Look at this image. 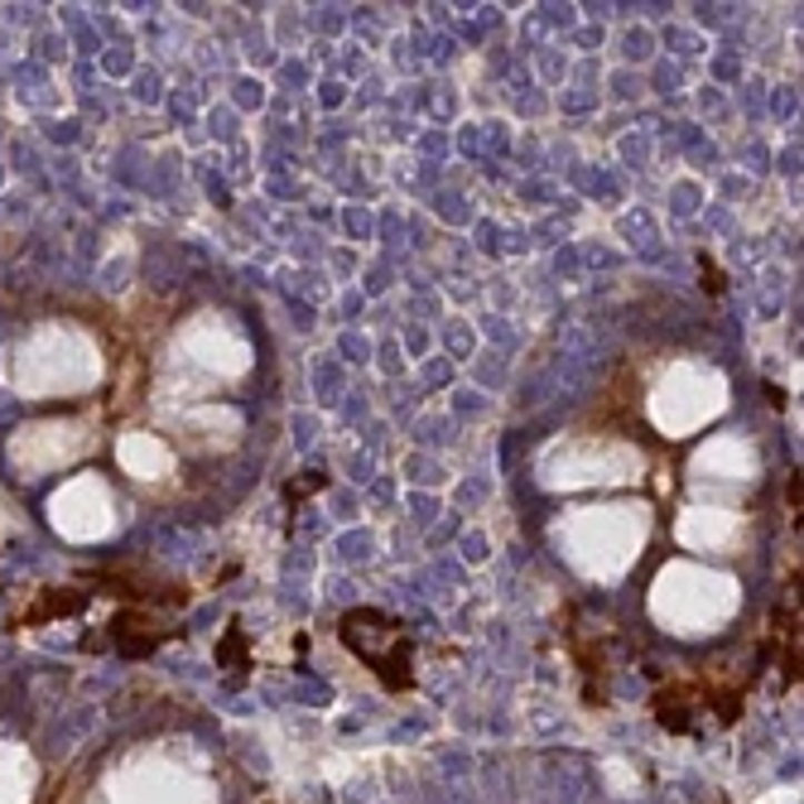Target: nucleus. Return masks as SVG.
Returning a JSON list of instances; mask_svg holds the SVG:
<instances>
[{
	"label": "nucleus",
	"mask_w": 804,
	"mask_h": 804,
	"mask_svg": "<svg viewBox=\"0 0 804 804\" xmlns=\"http://www.w3.org/2000/svg\"><path fill=\"white\" fill-rule=\"evenodd\" d=\"M338 636L347 651H357L367 669H376V679L386 684V689H409L415 684V641L405 636V626L396 617H386V612H371V607H353L343 612L338 622Z\"/></svg>",
	"instance_id": "nucleus-1"
},
{
	"label": "nucleus",
	"mask_w": 804,
	"mask_h": 804,
	"mask_svg": "<svg viewBox=\"0 0 804 804\" xmlns=\"http://www.w3.org/2000/svg\"><path fill=\"white\" fill-rule=\"evenodd\" d=\"M169 636H179V626L159 622L155 612H121V617L111 622V646L126 655V661H136V655H150L155 646H165Z\"/></svg>",
	"instance_id": "nucleus-2"
},
{
	"label": "nucleus",
	"mask_w": 804,
	"mask_h": 804,
	"mask_svg": "<svg viewBox=\"0 0 804 804\" xmlns=\"http://www.w3.org/2000/svg\"><path fill=\"white\" fill-rule=\"evenodd\" d=\"M318 487H324V477H309V482H299V487H295V482H289V502H304V496H309V492H318Z\"/></svg>",
	"instance_id": "nucleus-3"
}]
</instances>
